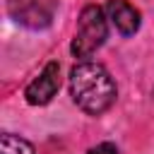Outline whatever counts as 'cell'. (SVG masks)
<instances>
[{"instance_id":"obj_1","label":"cell","mask_w":154,"mask_h":154,"mask_svg":"<svg viewBox=\"0 0 154 154\" xmlns=\"http://www.w3.org/2000/svg\"><path fill=\"white\" fill-rule=\"evenodd\" d=\"M70 94H72V101L84 113L101 116L113 106L118 89L103 65L82 60L70 70Z\"/></svg>"},{"instance_id":"obj_2","label":"cell","mask_w":154,"mask_h":154,"mask_svg":"<svg viewBox=\"0 0 154 154\" xmlns=\"http://www.w3.org/2000/svg\"><path fill=\"white\" fill-rule=\"evenodd\" d=\"M108 17L103 14V10L99 5H87L77 19V29H75V38H72V55L75 58H89L91 53H96L106 36H108Z\"/></svg>"},{"instance_id":"obj_3","label":"cell","mask_w":154,"mask_h":154,"mask_svg":"<svg viewBox=\"0 0 154 154\" xmlns=\"http://www.w3.org/2000/svg\"><path fill=\"white\" fill-rule=\"evenodd\" d=\"M60 89V65L58 63H48L36 79L29 82V87L24 89V99L31 106H46L53 101V96Z\"/></svg>"},{"instance_id":"obj_4","label":"cell","mask_w":154,"mask_h":154,"mask_svg":"<svg viewBox=\"0 0 154 154\" xmlns=\"http://www.w3.org/2000/svg\"><path fill=\"white\" fill-rule=\"evenodd\" d=\"M106 12H108L111 24L118 29V34L132 36V34L140 29V22H142V19H140V12H137L128 0H108Z\"/></svg>"},{"instance_id":"obj_5","label":"cell","mask_w":154,"mask_h":154,"mask_svg":"<svg viewBox=\"0 0 154 154\" xmlns=\"http://www.w3.org/2000/svg\"><path fill=\"white\" fill-rule=\"evenodd\" d=\"M0 154H36V152H34L31 142H26L24 137L5 132L0 137Z\"/></svg>"},{"instance_id":"obj_6","label":"cell","mask_w":154,"mask_h":154,"mask_svg":"<svg viewBox=\"0 0 154 154\" xmlns=\"http://www.w3.org/2000/svg\"><path fill=\"white\" fill-rule=\"evenodd\" d=\"M87 154H120V152H118V147H116L113 142H101V144L91 147Z\"/></svg>"}]
</instances>
